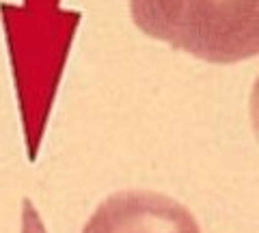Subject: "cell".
I'll use <instances>...</instances> for the list:
<instances>
[{"mask_svg": "<svg viewBox=\"0 0 259 233\" xmlns=\"http://www.w3.org/2000/svg\"><path fill=\"white\" fill-rule=\"evenodd\" d=\"M22 233H48L41 218H39V212L28 199L24 201L22 207Z\"/></svg>", "mask_w": 259, "mask_h": 233, "instance_id": "3", "label": "cell"}, {"mask_svg": "<svg viewBox=\"0 0 259 233\" xmlns=\"http://www.w3.org/2000/svg\"><path fill=\"white\" fill-rule=\"evenodd\" d=\"M82 233H203L175 199L151 190H121L97 205Z\"/></svg>", "mask_w": 259, "mask_h": 233, "instance_id": "2", "label": "cell"}, {"mask_svg": "<svg viewBox=\"0 0 259 233\" xmlns=\"http://www.w3.org/2000/svg\"><path fill=\"white\" fill-rule=\"evenodd\" d=\"M136 28L212 65L259 54V0H130Z\"/></svg>", "mask_w": 259, "mask_h": 233, "instance_id": "1", "label": "cell"}, {"mask_svg": "<svg viewBox=\"0 0 259 233\" xmlns=\"http://www.w3.org/2000/svg\"><path fill=\"white\" fill-rule=\"evenodd\" d=\"M250 123H253V132L259 141V76L250 91Z\"/></svg>", "mask_w": 259, "mask_h": 233, "instance_id": "4", "label": "cell"}]
</instances>
